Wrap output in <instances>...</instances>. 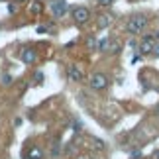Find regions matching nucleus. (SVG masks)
<instances>
[{"mask_svg": "<svg viewBox=\"0 0 159 159\" xmlns=\"http://www.w3.org/2000/svg\"><path fill=\"white\" fill-rule=\"evenodd\" d=\"M145 26H148V18H145L143 14H136V16H132L130 20H128L126 32L132 34V35H138V34H142L145 30Z\"/></svg>", "mask_w": 159, "mask_h": 159, "instance_id": "nucleus-1", "label": "nucleus"}, {"mask_svg": "<svg viewBox=\"0 0 159 159\" xmlns=\"http://www.w3.org/2000/svg\"><path fill=\"white\" fill-rule=\"evenodd\" d=\"M90 89H94V90H104L108 87V77L104 75V73H94L93 77H90Z\"/></svg>", "mask_w": 159, "mask_h": 159, "instance_id": "nucleus-2", "label": "nucleus"}, {"mask_svg": "<svg viewBox=\"0 0 159 159\" xmlns=\"http://www.w3.org/2000/svg\"><path fill=\"white\" fill-rule=\"evenodd\" d=\"M90 18V10L84 8V6H77L75 10H73V20H75L77 26H83V24H87Z\"/></svg>", "mask_w": 159, "mask_h": 159, "instance_id": "nucleus-3", "label": "nucleus"}, {"mask_svg": "<svg viewBox=\"0 0 159 159\" xmlns=\"http://www.w3.org/2000/svg\"><path fill=\"white\" fill-rule=\"evenodd\" d=\"M20 59L26 65H32V63H35V59H38V51H35L34 47H24L20 51Z\"/></svg>", "mask_w": 159, "mask_h": 159, "instance_id": "nucleus-4", "label": "nucleus"}, {"mask_svg": "<svg viewBox=\"0 0 159 159\" xmlns=\"http://www.w3.org/2000/svg\"><path fill=\"white\" fill-rule=\"evenodd\" d=\"M51 12H53L55 18L65 16V12H67V2H65V0H51Z\"/></svg>", "mask_w": 159, "mask_h": 159, "instance_id": "nucleus-5", "label": "nucleus"}, {"mask_svg": "<svg viewBox=\"0 0 159 159\" xmlns=\"http://www.w3.org/2000/svg\"><path fill=\"white\" fill-rule=\"evenodd\" d=\"M153 43H155V39L151 38V35H145L143 41L139 43V55H148L153 51Z\"/></svg>", "mask_w": 159, "mask_h": 159, "instance_id": "nucleus-6", "label": "nucleus"}, {"mask_svg": "<svg viewBox=\"0 0 159 159\" xmlns=\"http://www.w3.org/2000/svg\"><path fill=\"white\" fill-rule=\"evenodd\" d=\"M67 77H69V81L81 83L83 81V71L79 69L77 65H69V67H67Z\"/></svg>", "mask_w": 159, "mask_h": 159, "instance_id": "nucleus-7", "label": "nucleus"}, {"mask_svg": "<svg viewBox=\"0 0 159 159\" xmlns=\"http://www.w3.org/2000/svg\"><path fill=\"white\" fill-rule=\"evenodd\" d=\"M24 159H43V151L38 145H32L26 153H24Z\"/></svg>", "mask_w": 159, "mask_h": 159, "instance_id": "nucleus-8", "label": "nucleus"}, {"mask_svg": "<svg viewBox=\"0 0 159 159\" xmlns=\"http://www.w3.org/2000/svg\"><path fill=\"white\" fill-rule=\"evenodd\" d=\"M122 49V43H120V39H112L108 43V49H106V53H110V55H116Z\"/></svg>", "mask_w": 159, "mask_h": 159, "instance_id": "nucleus-9", "label": "nucleus"}, {"mask_svg": "<svg viewBox=\"0 0 159 159\" xmlns=\"http://www.w3.org/2000/svg\"><path fill=\"white\" fill-rule=\"evenodd\" d=\"M96 24H98V28H100V30H102V28H108L110 24H112V16H100Z\"/></svg>", "mask_w": 159, "mask_h": 159, "instance_id": "nucleus-10", "label": "nucleus"}, {"mask_svg": "<svg viewBox=\"0 0 159 159\" xmlns=\"http://www.w3.org/2000/svg\"><path fill=\"white\" fill-rule=\"evenodd\" d=\"M41 10H43V4H41L39 0H35V2L30 4V12H32V14H41Z\"/></svg>", "mask_w": 159, "mask_h": 159, "instance_id": "nucleus-11", "label": "nucleus"}, {"mask_svg": "<svg viewBox=\"0 0 159 159\" xmlns=\"http://www.w3.org/2000/svg\"><path fill=\"white\" fill-rule=\"evenodd\" d=\"M108 43H110V39H108V38L100 39L98 43H96V49H98V51H106V49H108Z\"/></svg>", "mask_w": 159, "mask_h": 159, "instance_id": "nucleus-12", "label": "nucleus"}, {"mask_svg": "<svg viewBox=\"0 0 159 159\" xmlns=\"http://www.w3.org/2000/svg\"><path fill=\"white\" fill-rule=\"evenodd\" d=\"M12 81H14V79H12V75H8V73H4V75H2V81H0V83H2L4 87H10V84H12Z\"/></svg>", "mask_w": 159, "mask_h": 159, "instance_id": "nucleus-13", "label": "nucleus"}, {"mask_svg": "<svg viewBox=\"0 0 159 159\" xmlns=\"http://www.w3.org/2000/svg\"><path fill=\"white\" fill-rule=\"evenodd\" d=\"M90 142H93V148L94 149H104V143H102L98 138H90Z\"/></svg>", "mask_w": 159, "mask_h": 159, "instance_id": "nucleus-14", "label": "nucleus"}, {"mask_svg": "<svg viewBox=\"0 0 159 159\" xmlns=\"http://www.w3.org/2000/svg\"><path fill=\"white\" fill-rule=\"evenodd\" d=\"M59 149H61V143H59V142H55V143H53V148H51V155H53V157H57V155H59Z\"/></svg>", "mask_w": 159, "mask_h": 159, "instance_id": "nucleus-15", "label": "nucleus"}, {"mask_svg": "<svg viewBox=\"0 0 159 159\" xmlns=\"http://www.w3.org/2000/svg\"><path fill=\"white\" fill-rule=\"evenodd\" d=\"M34 83L35 84H41V83H43V73H35V75H34Z\"/></svg>", "mask_w": 159, "mask_h": 159, "instance_id": "nucleus-16", "label": "nucleus"}, {"mask_svg": "<svg viewBox=\"0 0 159 159\" xmlns=\"http://www.w3.org/2000/svg\"><path fill=\"white\" fill-rule=\"evenodd\" d=\"M87 47L94 49V47H96V39H94V38H89V39H87Z\"/></svg>", "mask_w": 159, "mask_h": 159, "instance_id": "nucleus-17", "label": "nucleus"}, {"mask_svg": "<svg viewBox=\"0 0 159 159\" xmlns=\"http://www.w3.org/2000/svg\"><path fill=\"white\" fill-rule=\"evenodd\" d=\"M96 2H98L100 6H110V4L114 2V0H96Z\"/></svg>", "mask_w": 159, "mask_h": 159, "instance_id": "nucleus-18", "label": "nucleus"}, {"mask_svg": "<svg viewBox=\"0 0 159 159\" xmlns=\"http://www.w3.org/2000/svg\"><path fill=\"white\" fill-rule=\"evenodd\" d=\"M136 157H142V151L136 149V151H132V159H136Z\"/></svg>", "mask_w": 159, "mask_h": 159, "instance_id": "nucleus-19", "label": "nucleus"}, {"mask_svg": "<svg viewBox=\"0 0 159 159\" xmlns=\"http://www.w3.org/2000/svg\"><path fill=\"white\" fill-rule=\"evenodd\" d=\"M153 53L159 57V41H155V43H153Z\"/></svg>", "mask_w": 159, "mask_h": 159, "instance_id": "nucleus-20", "label": "nucleus"}, {"mask_svg": "<svg viewBox=\"0 0 159 159\" xmlns=\"http://www.w3.org/2000/svg\"><path fill=\"white\" fill-rule=\"evenodd\" d=\"M8 10H10V12H12V14H14V12H16V10H18V6H16V4H10V6H8Z\"/></svg>", "mask_w": 159, "mask_h": 159, "instance_id": "nucleus-21", "label": "nucleus"}, {"mask_svg": "<svg viewBox=\"0 0 159 159\" xmlns=\"http://www.w3.org/2000/svg\"><path fill=\"white\" fill-rule=\"evenodd\" d=\"M151 157H153V159H159V149H155V151H153V155H151Z\"/></svg>", "mask_w": 159, "mask_h": 159, "instance_id": "nucleus-22", "label": "nucleus"}, {"mask_svg": "<svg viewBox=\"0 0 159 159\" xmlns=\"http://www.w3.org/2000/svg\"><path fill=\"white\" fill-rule=\"evenodd\" d=\"M16 2H18V4H20V2H26V0H16Z\"/></svg>", "mask_w": 159, "mask_h": 159, "instance_id": "nucleus-23", "label": "nucleus"}, {"mask_svg": "<svg viewBox=\"0 0 159 159\" xmlns=\"http://www.w3.org/2000/svg\"><path fill=\"white\" fill-rule=\"evenodd\" d=\"M157 114H159V106H157Z\"/></svg>", "mask_w": 159, "mask_h": 159, "instance_id": "nucleus-24", "label": "nucleus"}, {"mask_svg": "<svg viewBox=\"0 0 159 159\" xmlns=\"http://www.w3.org/2000/svg\"><path fill=\"white\" fill-rule=\"evenodd\" d=\"M0 2H4V0H0Z\"/></svg>", "mask_w": 159, "mask_h": 159, "instance_id": "nucleus-25", "label": "nucleus"}]
</instances>
